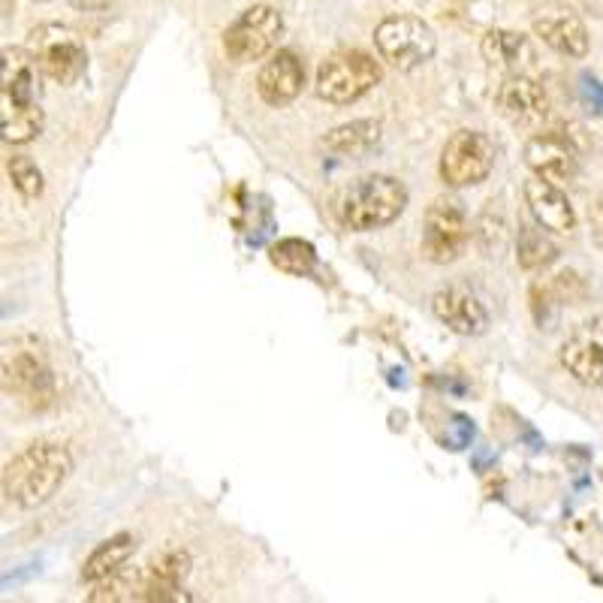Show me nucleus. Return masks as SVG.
Here are the masks:
<instances>
[{"label": "nucleus", "mask_w": 603, "mask_h": 603, "mask_svg": "<svg viewBox=\"0 0 603 603\" xmlns=\"http://www.w3.org/2000/svg\"><path fill=\"white\" fill-rule=\"evenodd\" d=\"M73 474V455L64 444L36 441L0 467V513L36 510L64 489Z\"/></svg>", "instance_id": "obj_1"}, {"label": "nucleus", "mask_w": 603, "mask_h": 603, "mask_svg": "<svg viewBox=\"0 0 603 603\" xmlns=\"http://www.w3.org/2000/svg\"><path fill=\"white\" fill-rule=\"evenodd\" d=\"M0 389L34 408H46L55 401L57 375L43 338L10 335L0 342Z\"/></svg>", "instance_id": "obj_2"}, {"label": "nucleus", "mask_w": 603, "mask_h": 603, "mask_svg": "<svg viewBox=\"0 0 603 603\" xmlns=\"http://www.w3.org/2000/svg\"><path fill=\"white\" fill-rule=\"evenodd\" d=\"M408 187L392 175H365L353 182L338 200V217L347 229L356 233H372V229L389 227L399 220L401 212L408 208Z\"/></svg>", "instance_id": "obj_3"}, {"label": "nucleus", "mask_w": 603, "mask_h": 603, "mask_svg": "<svg viewBox=\"0 0 603 603\" xmlns=\"http://www.w3.org/2000/svg\"><path fill=\"white\" fill-rule=\"evenodd\" d=\"M384 79L380 61L363 49H342L317 67V94L332 106H351Z\"/></svg>", "instance_id": "obj_4"}, {"label": "nucleus", "mask_w": 603, "mask_h": 603, "mask_svg": "<svg viewBox=\"0 0 603 603\" xmlns=\"http://www.w3.org/2000/svg\"><path fill=\"white\" fill-rule=\"evenodd\" d=\"M375 46L380 61H387L389 67L399 73L420 69L429 64L438 52V36H434L432 24H426L420 15H387L377 24Z\"/></svg>", "instance_id": "obj_5"}, {"label": "nucleus", "mask_w": 603, "mask_h": 603, "mask_svg": "<svg viewBox=\"0 0 603 603\" xmlns=\"http://www.w3.org/2000/svg\"><path fill=\"white\" fill-rule=\"evenodd\" d=\"M281 34H284V15L269 3H257L224 31V52L236 64H251L272 55Z\"/></svg>", "instance_id": "obj_6"}, {"label": "nucleus", "mask_w": 603, "mask_h": 603, "mask_svg": "<svg viewBox=\"0 0 603 603\" xmlns=\"http://www.w3.org/2000/svg\"><path fill=\"white\" fill-rule=\"evenodd\" d=\"M495 158H498L495 142L483 130H459L441 149L438 170L450 187H474L489 179V172L495 170Z\"/></svg>", "instance_id": "obj_7"}, {"label": "nucleus", "mask_w": 603, "mask_h": 603, "mask_svg": "<svg viewBox=\"0 0 603 603\" xmlns=\"http://www.w3.org/2000/svg\"><path fill=\"white\" fill-rule=\"evenodd\" d=\"M467 241H471V224L462 203L450 196L434 200L426 208V220H422V257L446 266L465 254Z\"/></svg>", "instance_id": "obj_8"}, {"label": "nucleus", "mask_w": 603, "mask_h": 603, "mask_svg": "<svg viewBox=\"0 0 603 603\" xmlns=\"http://www.w3.org/2000/svg\"><path fill=\"white\" fill-rule=\"evenodd\" d=\"M36 64L43 69V76L57 85H73L82 79V73L88 67V52L82 46V40L67 28L46 24L34 31Z\"/></svg>", "instance_id": "obj_9"}, {"label": "nucleus", "mask_w": 603, "mask_h": 603, "mask_svg": "<svg viewBox=\"0 0 603 603\" xmlns=\"http://www.w3.org/2000/svg\"><path fill=\"white\" fill-rule=\"evenodd\" d=\"M531 31L535 36L549 46L552 52L564 57H585L589 46H592V36L589 28L582 22L577 10H570L564 3H547L535 12L531 19Z\"/></svg>", "instance_id": "obj_10"}, {"label": "nucleus", "mask_w": 603, "mask_h": 603, "mask_svg": "<svg viewBox=\"0 0 603 603\" xmlns=\"http://www.w3.org/2000/svg\"><path fill=\"white\" fill-rule=\"evenodd\" d=\"M525 163L537 179L568 187L580 175V149L561 133H537L525 142Z\"/></svg>", "instance_id": "obj_11"}, {"label": "nucleus", "mask_w": 603, "mask_h": 603, "mask_svg": "<svg viewBox=\"0 0 603 603\" xmlns=\"http://www.w3.org/2000/svg\"><path fill=\"white\" fill-rule=\"evenodd\" d=\"M194 568V558L187 549H166L149 564L137 570V601H187L182 594V582Z\"/></svg>", "instance_id": "obj_12"}, {"label": "nucleus", "mask_w": 603, "mask_h": 603, "mask_svg": "<svg viewBox=\"0 0 603 603\" xmlns=\"http://www.w3.org/2000/svg\"><path fill=\"white\" fill-rule=\"evenodd\" d=\"M558 359L577 384L582 387H603V317L582 323L580 330L568 335L561 344Z\"/></svg>", "instance_id": "obj_13"}, {"label": "nucleus", "mask_w": 603, "mask_h": 603, "mask_svg": "<svg viewBox=\"0 0 603 603\" xmlns=\"http://www.w3.org/2000/svg\"><path fill=\"white\" fill-rule=\"evenodd\" d=\"M434 317L444 323L446 330L462 335V338H477L489 330V311L480 302L477 293L467 287H444L432 297Z\"/></svg>", "instance_id": "obj_14"}, {"label": "nucleus", "mask_w": 603, "mask_h": 603, "mask_svg": "<svg viewBox=\"0 0 603 603\" xmlns=\"http://www.w3.org/2000/svg\"><path fill=\"white\" fill-rule=\"evenodd\" d=\"M302 88H305V64L290 49L272 52L269 61L260 67V73H257V94L269 106L293 103L302 94Z\"/></svg>", "instance_id": "obj_15"}, {"label": "nucleus", "mask_w": 603, "mask_h": 603, "mask_svg": "<svg viewBox=\"0 0 603 603\" xmlns=\"http://www.w3.org/2000/svg\"><path fill=\"white\" fill-rule=\"evenodd\" d=\"M495 103L510 121H519V125L543 121L549 115L547 88L528 73H507L498 85Z\"/></svg>", "instance_id": "obj_16"}, {"label": "nucleus", "mask_w": 603, "mask_h": 603, "mask_svg": "<svg viewBox=\"0 0 603 603\" xmlns=\"http://www.w3.org/2000/svg\"><path fill=\"white\" fill-rule=\"evenodd\" d=\"M523 194L535 224H540L549 233H573L577 229V208L564 194V187L531 175L525 182Z\"/></svg>", "instance_id": "obj_17"}, {"label": "nucleus", "mask_w": 603, "mask_h": 603, "mask_svg": "<svg viewBox=\"0 0 603 603\" xmlns=\"http://www.w3.org/2000/svg\"><path fill=\"white\" fill-rule=\"evenodd\" d=\"M43 133V109L36 97L0 88V139L10 146H28Z\"/></svg>", "instance_id": "obj_18"}, {"label": "nucleus", "mask_w": 603, "mask_h": 603, "mask_svg": "<svg viewBox=\"0 0 603 603\" xmlns=\"http://www.w3.org/2000/svg\"><path fill=\"white\" fill-rule=\"evenodd\" d=\"M480 52L486 57V64L504 69V73H528L535 67L537 49L531 36L519 34V31H507V28H495L483 36Z\"/></svg>", "instance_id": "obj_19"}, {"label": "nucleus", "mask_w": 603, "mask_h": 603, "mask_svg": "<svg viewBox=\"0 0 603 603\" xmlns=\"http://www.w3.org/2000/svg\"><path fill=\"white\" fill-rule=\"evenodd\" d=\"M40 76H43V69L36 64V55L31 49H0V88L22 94V97H36V91H40Z\"/></svg>", "instance_id": "obj_20"}, {"label": "nucleus", "mask_w": 603, "mask_h": 603, "mask_svg": "<svg viewBox=\"0 0 603 603\" xmlns=\"http://www.w3.org/2000/svg\"><path fill=\"white\" fill-rule=\"evenodd\" d=\"M133 552H137V540H133V535H115L109 537V540H103L100 547L85 558V564H82V580L94 585V582L112 577V573H118V570L125 568L127 561L133 558Z\"/></svg>", "instance_id": "obj_21"}, {"label": "nucleus", "mask_w": 603, "mask_h": 603, "mask_svg": "<svg viewBox=\"0 0 603 603\" xmlns=\"http://www.w3.org/2000/svg\"><path fill=\"white\" fill-rule=\"evenodd\" d=\"M377 142H380V121H375V118H359L351 125L335 127L323 139V146L332 154H363V151L375 149Z\"/></svg>", "instance_id": "obj_22"}, {"label": "nucleus", "mask_w": 603, "mask_h": 603, "mask_svg": "<svg viewBox=\"0 0 603 603\" xmlns=\"http://www.w3.org/2000/svg\"><path fill=\"white\" fill-rule=\"evenodd\" d=\"M558 257V245L549 239V229L540 224H523L516 236V262L525 272H537Z\"/></svg>", "instance_id": "obj_23"}, {"label": "nucleus", "mask_w": 603, "mask_h": 603, "mask_svg": "<svg viewBox=\"0 0 603 603\" xmlns=\"http://www.w3.org/2000/svg\"><path fill=\"white\" fill-rule=\"evenodd\" d=\"M269 260H272L278 272L293 274V278H305L317 266V251H314L311 241L290 236V239L274 241L272 248H269Z\"/></svg>", "instance_id": "obj_24"}, {"label": "nucleus", "mask_w": 603, "mask_h": 603, "mask_svg": "<svg viewBox=\"0 0 603 603\" xmlns=\"http://www.w3.org/2000/svg\"><path fill=\"white\" fill-rule=\"evenodd\" d=\"M7 175H10L12 187L24 196V200H36V196L43 194V170L36 166L34 160L28 158V154H12L7 160Z\"/></svg>", "instance_id": "obj_25"}, {"label": "nucleus", "mask_w": 603, "mask_h": 603, "mask_svg": "<svg viewBox=\"0 0 603 603\" xmlns=\"http://www.w3.org/2000/svg\"><path fill=\"white\" fill-rule=\"evenodd\" d=\"M91 603H109V601H137V573H127L125 568L106 577V580L94 582V592L88 594Z\"/></svg>", "instance_id": "obj_26"}, {"label": "nucleus", "mask_w": 603, "mask_h": 603, "mask_svg": "<svg viewBox=\"0 0 603 603\" xmlns=\"http://www.w3.org/2000/svg\"><path fill=\"white\" fill-rule=\"evenodd\" d=\"M552 290H556L561 302H580V299H585V281H582L577 272H561V274H558L556 284H552Z\"/></svg>", "instance_id": "obj_27"}, {"label": "nucleus", "mask_w": 603, "mask_h": 603, "mask_svg": "<svg viewBox=\"0 0 603 603\" xmlns=\"http://www.w3.org/2000/svg\"><path fill=\"white\" fill-rule=\"evenodd\" d=\"M589 220H592V233H594V239L601 241L603 245V196L597 200V203L589 208Z\"/></svg>", "instance_id": "obj_28"}, {"label": "nucleus", "mask_w": 603, "mask_h": 603, "mask_svg": "<svg viewBox=\"0 0 603 603\" xmlns=\"http://www.w3.org/2000/svg\"><path fill=\"white\" fill-rule=\"evenodd\" d=\"M76 10H85V12H103L109 10V7H115L118 0H69Z\"/></svg>", "instance_id": "obj_29"}, {"label": "nucleus", "mask_w": 603, "mask_h": 603, "mask_svg": "<svg viewBox=\"0 0 603 603\" xmlns=\"http://www.w3.org/2000/svg\"><path fill=\"white\" fill-rule=\"evenodd\" d=\"M36 3H49V0H36Z\"/></svg>", "instance_id": "obj_30"}]
</instances>
